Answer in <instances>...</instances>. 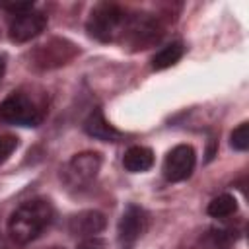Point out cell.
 Here are the masks:
<instances>
[{"label": "cell", "instance_id": "obj_11", "mask_svg": "<svg viewBox=\"0 0 249 249\" xmlns=\"http://www.w3.org/2000/svg\"><path fill=\"white\" fill-rule=\"evenodd\" d=\"M84 130L91 138H97V140H103V142H119V140H123V132L107 123V119H105L101 109H93L88 115V119L84 121Z\"/></svg>", "mask_w": 249, "mask_h": 249}, {"label": "cell", "instance_id": "obj_15", "mask_svg": "<svg viewBox=\"0 0 249 249\" xmlns=\"http://www.w3.org/2000/svg\"><path fill=\"white\" fill-rule=\"evenodd\" d=\"M206 210L212 218H228L237 212V200H235V196L224 193V195H218L216 198H212Z\"/></svg>", "mask_w": 249, "mask_h": 249}, {"label": "cell", "instance_id": "obj_14", "mask_svg": "<svg viewBox=\"0 0 249 249\" xmlns=\"http://www.w3.org/2000/svg\"><path fill=\"white\" fill-rule=\"evenodd\" d=\"M230 243H231V235L226 230L212 228V230L204 231L191 249H228Z\"/></svg>", "mask_w": 249, "mask_h": 249}, {"label": "cell", "instance_id": "obj_17", "mask_svg": "<svg viewBox=\"0 0 249 249\" xmlns=\"http://www.w3.org/2000/svg\"><path fill=\"white\" fill-rule=\"evenodd\" d=\"M18 148V138L12 134H0V163L8 160V156Z\"/></svg>", "mask_w": 249, "mask_h": 249}, {"label": "cell", "instance_id": "obj_6", "mask_svg": "<svg viewBox=\"0 0 249 249\" xmlns=\"http://www.w3.org/2000/svg\"><path fill=\"white\" fill-rule=\"evenodd\" d=\"M76 54H78V47L74 43H70L68 39L53 37L31 53V64L39 70H51L70 62Z\"/></svg>", "mask_w": 249, "mask_h": 249}, {"label": "cell", "instance_id": "obj_4", "mask_svg": "<svg viewBox=\"0 0 249 249\" xmlns=\"http://www.w3.org/2000/svg\"><path fill=\"white\" fill-rule=\"evenodd\" d=\"M161 35H163V25L158 16L130 14L121 41L126 43L132 51H140V49H148L154 43H158Z\"/></svg>", "mask_w": 249, "mask_h": 249}, {"label": "cell", "instance_id": "obj_3", "mask_svg": "<svg viewBox=\"0 0 249 249\" xmlns=\"http://www.w3.org/2000/svg\"><path fill=\"white\" fill-rule=\"evenodd\" d=\"M45 117V107L25 91H14L0 103V121L18 126H37Z\"/></svg>", "mask_w": 249, "mask_h": 249}, {"label": "cell", "instance_id": "obj_20", "mask_svg": "<svg viewBox=\"0 0 249 249\" xmlns=\"http://www.w3.org/2000/svg\"><path fill=\"white\" fill-rule=\"evenodd\" d=\"M4 70H6V58L0 56V80H2V76H4Z\"/></svg>", "mask_w": 249, "mask_h": 249}, {"label": "cell", "instance_id": "obj_9", "mask_svg": "<svg viewBox=\"0 0 249 249\" xmlns=\"http://www.w3.org/2000/svg\"><path fill=\"white\" fill-rule=\"evenodd\" d=\"M45 25H47V16L43 12H37V10L14 16V19L10 21V27H8L10 41L27 43L33 37H37L45 29Z\"/></svg>", "mask_w": 249, "mask_h": 249}, {"label": "cell", "instance_id": "obj_5", "mask_svg": "<svg viewBox=\"0 0 249 249\" xmlns=\"http://www.w3.org/2000/svg\"><path fill=\"white\" fill-rule=\"evenodd\" d=\"M101 169V156L97 152H80L62 169V181L70 189L88 187Z\"/></svg>", "mask_w": 249, "mask_h": 249}, {"label": "cell", "instance_id": "obj_12", "mask_svg": "<svg viewBox=\"0 0 249 249\" xmlns=\"http://www.w3.org/2000/svg\"><path fill=\"white\" fill-rule=\"evenodd\" d=\"M123 165L130 173H142L148 171L154 165V152L146 146H130L123 156Z\"/></svg>", "mask_w": 249, "mask_h": 249}, {"label": "cell", "instance_id": "obj_19", "mask_svg": "<svg viewBox=\"0 0 249 249\" xmlns=\"http://www.w3.org/2000/svg\"><path fill=\"white\" fill-rule=\"evenodd\" d=\"M78 249H105V243H103V239H99V237H84V241L78 245Z\"/></svg>", "mask_w": 249, "mask_h": 249}, {"label": "cell", "instance_id": "obj_18", "mask_svg": "<svg viewBox=\"0 0 249 249\" xmlns=\"http://www.w3.org/2000/svg\"><path fill=\"white\" fill-rule=\"evenodd\" d=\"M4 8L8 12H12L14 16H19V14L31 12L33 10V4L31 2H8V4H4Z\"/></svg>", "mask_w": 249, "mask_h": 249}, {"label": "cell", "instance_id": "obj_2", "mask_svg": "<svg viewBox=\"0 0 249 249\" xmlns=\"http://www.w3.org/2000/svg\"><path fill=\"white\" fill-rule=\"evenodd\" d=\"M128 16L130 14L119 4L101 2V4L93 6V10L89 12L86 29L97 41H103V43L121 41L126 21H128Z\"/></svg>", "mask_w": 249, "mask_h": 249}, {"label": "cell", "instance_id": "obj_10", "mask_svg": "<svg viewBox=\"0 0 249 249\" xmlns=\"http://www.w3.org/2000/svg\"><path fill=\"white\" fill-rule=\"evenodd\" d=\"M105 226L107 220L97 210H82L68 220V231L76 237H93L99 231H103Z\"/></svg>", "mask_w": 249, "mask_h": 249}, {"label": "cell", "instance_id": "obj_16", "mask_svg": "<svg viewBox=\"0 0 249 249\" xmlns=\"http://www.w3.org/2000/svg\"><path fill=\"white\" fill-rule=\"evenodd\" d=\"M230 144L233 150H239V152H245L249 148V123H241L233 128L230 136Z\"/></svg>", "mask_w": 249, "mask_h": 249}, {"label": "cell", "instance_id": "obj_1", "mask_svg": "<svg viewBox=\"0 0 249 249\" xmlns=\"http://www.w3.org/2000/svg\"><path fill=\"white\" fill-rule=\"evenodd\" d=\"M53 206L45 198H31L19 204L8 220V233L12 241H16L18 245H25L37 239L53 222Z\"/></svg>", "mask_w": 249, "mask_h": 249}, {"label": "cell", "instance_id": "obj_8", "mask_svg": "<svg viewBox=\"0 0 249 249\" xmlns=\"http://www.w3.org/2000/svg\"><path fill=\"white\" fill-rule=\"evenodd\" d=\"M146 226H148L146 212L136 204H128L119 220V226H117V239H119L121 247L130 249L140 239V235L146 231Z\"/></svg>", "mask_w": 249, "mask_h": 249}, {"label": "cell", "instance_id": "obj_7", "mask_svg": "<svg viewBox=\"0 0 249 249\" xmlns=\"http://www.w3.org/2000/svg\"><path fill=\"white\" fill-rule=\"evenodd\" d=\"M196 163L195 148L189 144H177L171 148L163 160V177L171 183H179L191 177Z\"/></svg>", "mask_w": 249, "mask_h": 249}, {"label": "cell", "instance_id": "obj_13", "mask_svg": "<svg viewBox=\"0 0 249 249\" xmlns=\"http://www.w3.org/2000/svg\"><path fill=\"white\" fill-rule=\"evenodd\" d=\"M183 54H185L183 43H181V41H173V43L161 47V49L154 54V58H152V68H154V70H165V68L177 64Z\"/></svg>", "mask_w": 249, "mask_h": 249}, {"label": "cell", "instance_id": "obj_21", "mask_svg": "<svg viewBox=\"0 0 249 249\" xmlns=\"http://www.w3.org/2000/svg\"><path fill=\"white\" fill-rule=\"evenodd\" d=\"M189 249H191V247H189Z\"/></svg>", "mask_w": 249, "mask_h": 249}]
</instances>
